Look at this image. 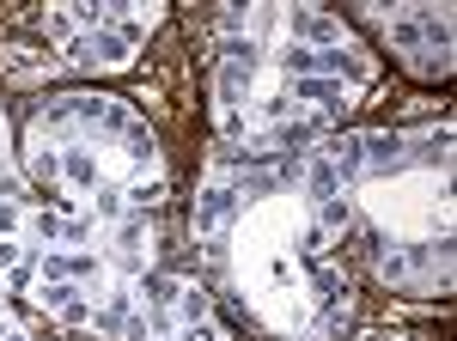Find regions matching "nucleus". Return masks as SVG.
Masks as SVG:
<instances>
[{"label": "nucleus", "instance_id": "nucleus-27", "mask_svg": "<svg viewBox=\"0 0 457 341\" xmlns=\"http://www.w3.org/2000/svg\"><path fill=\"white\" fill-rule=\"evenodd\" d=\"M378 280H390V287H403V280H409V256H403V250H390V256H378Z\"/></svg>", "mask_w": 457, "mask_h": 341}, {"label": "nucleus", "instance_id": "nucleus-35", "mask_svg": "<svg viewBox=\"0 0 457 341\" xmlns=\"http://www.w3.org/2000/svg\"><path fill=\"white\" fill-rule=\"evenodd\" d=\"M0 341H31V336H25V329H12V336H0Z\"/></svg>", "mask_w": 457, "mask_h": 341}, {"label": "nucleus", "instance_id": "nucleus-4", "mask_svg": "<svg viewBox=\"0 0 457 341\" xmlns=\"http://www.w3.org/2000/svg\"><path fill=\"white\" fill-rule=\"evenodd\" d=\"M37 280H79V287H110V274L98 269V250H43Z\"/></svg>", "mask_w": 457, "mask_h": 341}, {"label": "nucleus", "instance_id": "nucleus-12", "mask_svg": "<svg viewBox=\"0 0 457 341\" xmlns=\"http://www.w3.org/2000/svg\"><path fill=\"white\" fill-rule=\"evenodd\" d=\"M409 159L427 170H452V129H433V135L409 140Z\"/></svg>", "mask_w": 457, "mask_h": 341}, {"label": "nucleus", "instance_id": "nucleus-17", "mask_svg": "<svg viewBox=\"0 0 457 341\" xmlns=\"http://www.w3.org/2000/svg\"><path fill=\"white\" fill-rule=\"evenodd\" d=\"M86 207H92V220H98V226H122V220H129V202H122V189H110V183H98Z\"/></svg>", "mask_w": 457, "mask_h": 341}, {"label": "nucleus", "instance_id": "nucleus-25", "mask_svg": "<svg viewBox=\"0 0 457 341\" xmlns=\"http://www.w3.org/2000/svg\"><path fill=\"white\" fill-rule=\"evenodd\" d=\"M220 62H250L256 68L262 62V43L256 37H220Z\"/></svg>", "mask_w": 457, "mask_h": 341}, {"label": "nucleus", "instance_id": "nucleus-7", "mask_svg": "<svg viewBox=\"0 0 457 341\" xmlns=\"http://www.w3.org/2000/svg\"><path fill=\"white\" fill-rule=\"evenodd\" d=\"M317 79H353V86H366L372 79V62L366 55H353L348 43H329V49H317Z\"/></svg>", "mask_w": 457, "mask_h": 341}, {"label": "nucleus", "instance_id": "nucleus-34", "mask_svg": "<svg viewBox=\"0 0 457 341\" xmlns=\"http://www.w3.org/2000/svg\"><path fill=\"white\" fill-rule=\"evenodd\" d=\"M12 329H19V317H6V311H0V336H12Z\"/></svg>", "mask_w": 457, "mask_h": 341}, {"label": "nucleus", "instance_id": "nucleus-33", "mask_svg": "<svg viewBox=\"0 0 457 341\" xmlns=\"http://www.w3.org/2000/svg\"><path fill=\"white\" fill-rule=\"evenodd\" d=\"M299 244H305L299 256H305V262H317V250H323V226H312V232H305V238H299Z\"/></svg>", "mask_w": 457, "mask_h": 341}, {"label": "nucleus", "instance_id": "nucleus-11", "mask_svg": "<svg viewBox=\"0 0 457 341\" xmlns=\"http://www.w3.org/2000/svg\"><path fill=\"white\" fill-rule=\"evenodd\" d=\"M141 299H135V280H110L104 287V305H98V323L92 329H122V317H135Z\"/></svg>", "mask_w": 457, "mask_h": 341}, {"label": "nucleus", "instance_id": "nucleus-24", "mask_svg": "<svg viewBox=\"0 0 457 341\" xmlns=\"http://www.w3.org/2000/svg\"><path fill=\"white\" fill-rule=\"evenodd\" d=\"M62 244H98V220L92 213H62Z\"/></svg>", "mask_w": 457, "mask_h": 341}, {"label": "nucleus", "instance_id": "nucleus-1", "mask_svg": "<svg viewBox=\"0 0 457 341\" xmlns=\"http://www.w3.org/2000/svg\"><path fill=\"white\" fill-rule=\"evenodd\" d=\"M245 213V202H238V189L226 183V177H213L208 189L195 195V238L208 244V256L220 262L226 256V232H232V220Z\"/></svg>", "mask_w": 457, "mask_h": 341}, {"label": "nucleus", "instance_id": "nucleus-26", "mask_svg": "<svg viewBox=\"0 0 457 341\" xmlns=\"http://www.w3.org/2000/svg\"><path fill=\"white\" fill-rule=\"evenodd\" d=\"M390 43H396V49H427V43H421V25H415V12L390 19Z\"/></svg>", "mask_w": 457, "mask_h": 341}, {"label": "nucleus", "instance_id": "nucleus-32", "mask_svg": "<svg viewBox=\"0 0 457 341\" xmlns=\"http://www.w3.org/2000/svg\"><path fill=\"white\" fill-rule=\"evenodd\" d=\"M171 341H220V329H213V323H183Z\"/></svg>", "mask_w": 457, "mask_h": 341}, {"label": "nucleus", "instance_id": "nucleus-10", "mask_svg": "<svg viewBox=\"0 0 457 341\" xmlns=\"http://www.w3.org/2000/svg\"><path fill=\"white\" fill-rule=\"evenodd\" d=\"M177 293H183V280L165 274V269H141V274H135V299H141L146 311H171Z\"/></svg>", "mask_w": 457, "mask_h": 341}, {"label": "nucleus", "instance_id": "nucleus-36", "mask_svg": "<svg viewBox=\"0 0 457 341\" xmlns=\"http://www.w3.org/2000/svg\"><path fill=\"white\" fill-rule=\"evenodd\" d=\"M0 305H6V274H0Z\"/></svg>", "mask_w": 457, "mask_h": 341}, {"label": "nucleus", "instance_id": "nucleus-3", "mask_svg": "<svg viewBox=\"0 0 457 341\" xmlns=\"http://www.w3.org/2000/svg\"><path fill=\"white\" fill-rule=\"evenodd\" d=\"M68 49V62H79V68H129V55H135V43L122 31H79V37H68L62 43Z\"/></svg>", "mask_w": 457, "mask_h": 341}, {"label": "nucleus", "instance_id": "nucleus-21", "mask_svg": "<svg viewBox=\"0 0 457 341\" xmlns=\"http://www.w3.org/2000/svg\"><path fill=\"white\" fill-rule=\"evenodd\" d=\"M31 177H43V183H62V153L49 146V135L31 140Z\"/></svg>", "mask_w": 457, "mask_h": 341}, {"label": "nucleus", "instance_id": "nucleus-19", "mask_svg": "<svg viewBox=\"0 0 457 341\" xmlns=\"http://www.w3.org/2000/svg\"><path fill=\"white\" fill-rule=\"evenodd\" d=\"M317 226H323V232H348V226H353L348 189H342V195H329V202H317Z\"/></svg>", "mask_w": 457, "mask_h": 341}, {"label": "nucleus", "instance_id": "nucleus-18", "mask_svg": "<svg viewBox=\"0 0 457 341\" xmlns=\"http://www.w3.org/2000/svg\"><path fill=\"white\" fill-rule=\"evenodd\" d=\"M135 129V110H129V98H104V122H98V140H122Z\"/></svg>", "mask_w": 457, "mask_h": 341}, {"label": "nucleus", "instance_id": "nucleus-29", "mask_svg": "<svg viewBox=\"0 0 457 341\" xmlns=\"http://www.w3.org/2000/svg\"><path fill=\"white\" fill-rule=\"evenodd\" d=\"M43 31H49V43H68V37H79V31H73V19L62 12V6H49V19H43Z\"/></svg>", "mask_w": 457, "mask_h": 341}, {"label": "nucleus", "instance_id": "nucleus-5", "mask_svg": "<svg viewBox=\"0 0 457 341\" xmlns=\"http://www.w3.org/2000/svg\"><path fill=\"white\" fill-rule=\"evenodd\" d=\"M287 43H305V49H329V43H342V25H336L329 12L293 6V12H287Z\"/></svg>", "mask_w": 457, "mask_h": 341}, {"label": "nucleus", "instance_id": "nucleus-8", "mask_svg": "<svg viewBox=\"0 0 457 341\" xmlns=\"http://www.w3.org/2000/svg\"><path fill=\"white\" fill-rule=\"evenodd\" d=\"M62 183H68L73 195H92V189L104 183V170H98V153H92V146H68V153H62Z\"/></svg>", "mask_w": 457, "mask_h": 341}, {"label": "nucleus", "instance_id": "nucleus-31", "mask_svg": "<svg viewBox=\"0 0 457 341\" xmlns=\"http://www.w3.org/2000/svg\"><path fill=\"white\" fill-rule=\"evenodd\" d=\"M25 250H31L25 238H0V274H12V269H19V262H25Z\"/></svg>", "mask_w": 457, "mask_h": 341}, {"label": "nucleus", "instance_id": "nucleus-22", "mask_svg": "<svg viewBox=\"0 0 457 341\" xmlns=\"http://www.w3.org/2000/svg\"><path fill=\"white\" fill-rule=\"evenodd\" d=\"M171 311H177V323H213V317H208V293H202V287H183Z\"/></svg>", "mask_w": 457, "mask_h": 341}, {"label": "nucleus", "instance_id": "nucleus-15", "mask_svg": "<svg viewBox=\"0 0 457 341\" xmlns=\"http://www.w3.org/2000/svg\"><path fill=\"white\" fill-rule=\"evenodd\" d=\"M122 202H129V213H153V207L165 202V177H159V170H146V177H135V183L122 189Z\"/></svg>", "mask_w": 457, "mask_h": 341}, {"label": "nucleus", "instance_id": "nucleus-37", "mask_svg": "<svg viewBox=\"0 0 457 341\" xmlns=\"http://www.w3.org/2000/svg\"><path fill=\"white\" fill-rule=\"evenodd\" d=\"M0 140H6V116H0Z\"/></svg>", "mask_w": 457, "mask_h": 341}, {"label": "nucleus", "instance_id": "nucleus-20", "mask_svg": "<svg viewBox=\"0 0 457 341\" xmlns=\"http://www.w3.org/2000/svg\"><path fill=\"white\" fill-rule=\"evenodd\" d=\"M25 238H31V244H62V213H55V207L25 213Z\"/></svg>", "mask_w": 457, "mask_h": 341}, {"label": "nucleus", "instance_id": "nucleus-16", "mask_svg": "<svg viewBox=\"0 0 457 341\" xmlns=\"http://www.w3.org/2000/svg\"><path fill=\"white\" fill-rule=\"evenodd\" d=\"M275 68H281L287 79H317V49H305V43H281V49H275Z\"/></svg>", "mask_w": 457, "mask_h": 341}, {"label": "nucleus", "instance_id": "nucleus-2", "mask_svg": "<svg viewBox=\"0 0 457 341\" xmlns=\"http://www.w3.org/2000/svg\"><path fill=\"white\" fill-rule=\"evenodd\" d=\"M31 293H37V305L49 311L55 323H68V329H92L98 323V305H92L98 293L79 287V280H37Z\"/></svg>", "mask_w": 457, "mask_h": 341}, {"label": "nucleus", "instance_id": "nucleus-13", "mask_svg": "<svg viewBox=\"0 0 457 341\" xmlns=\"http://www.w3.org/2000/svg\"><path fill=\"white\" fill-rule=\"evenodd\" d=\"M305 195H312V202H329V195H342V170L329 165L323 153H312V159H305Z\"/></svg>", "mask_w": 457, "mask_h": 341}, {"label": "nucleus", "instance_id": "nucleus-9", "mask_svg": "<svg viewBox=\"0 0 457 341\" xmlns=\"http://www.w3.org/2000/svg\"><path fill=\"white\" fill-rule=\"evenodd\" d=\"M360 159H366V170H396L403 159H409V135H360Z\"/></svg>", "mask_w": 457, "mask_h": 341}, {"label": "nucleus", "instance_id": "nucleus-23", "mask_svg": "<svg viewBox=\"0 0 457 341\" xmlns=\"http://www.w3.org/2000/svg\"><path fill=\"white\" fill-rule=\"evenodd\" d=\"M68 19H73V31H104V25H110V6H98V0H73Z\"/></svg>", "mask_w": 457, "mask_h": 341}, {"label": "nucleus", "instance_id": "nucleus-6", "mask_svg": "<svg viewBox=\"0 0 457 341\" xmlns=\"http://www.w3.org/2000/svg\"><path fill=\"white\" fill-rule=\"evenodd\" d=\"M110 244H116V269L135 280L146 269V213H129L122 226H110Z\"/></svg>", "mask_w": 457, "mask_h": 341}, {"label": "nucleus", "instance_id": "nucleus-30", "mask_svg": "<svg viewBox=\"0 0 457 341\" xmlns=\"http://www.w3.org/2000/svg\"><path fill=\"white\" fill-rule=\"evenodd\" d=\"M0 202H25V177L0 159Z\"/></svg>", "mask_w": 457, "mask_h": 341}, {"label": "nucleus", "instance_id": "nucleus-14", "mask_svg": "<svg viewBox=\"0 0 457 341\" xmlns=\"http://www.w3.org/2000/svg\"><path fill=\"white\" fill-rule=\"evenodd\" d=\"M122 153H129V165L146 177V170H153V159H159V135H153L146 122H135V129L122 135Z\"/></svg>", "mask_w": 457, "mask_h": 341}, {"label": "nucleus", "instance_id": "nucleus-28", "mask_svg": "<svg viewBox=\"0 0 457 341\" xmlns=\"http://www.w3.org/2000/svg\"><path fill=\"white\" fill-rule=\"evenodd\" d=\"M0 238H25V207L0 202Z\"/></svg>", "mask_w": 457, "mask_h": 341}]
</instances>
